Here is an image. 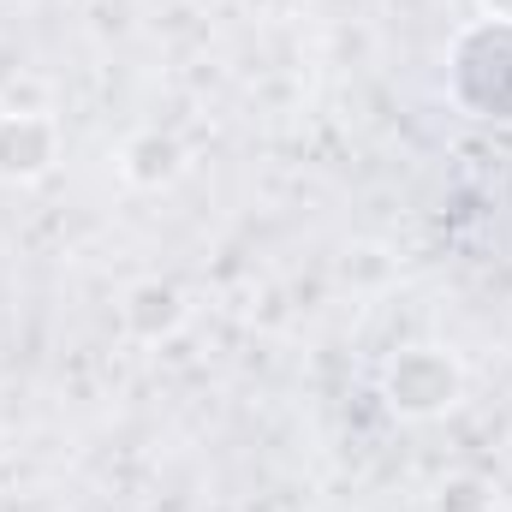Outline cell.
<instances>
[{
    "mask_svg": "<svg viewBox=\"0 0 512 512\" xmlns=\"http://www.w3.org/2000/svg\"><path fill=\"white\" fill-rule=\"evenodd\" d=\"M60 161V126L48 114H0V185H30Z\"/></svg>",
    "mask_w": 512,
    "mask_h": 512,
    "instance_id": "obj_3",
    "label": "cell"
},
{
    "mask_svg": "<svg viewBox=\"0 0 512 512\" xmlns=\"http://www.w3.org/2000/svg\"><path fill=\"white\" fill-rule=\"evenodd\" d=\"M126 328L137 340H167L179 322H185V292L179 286H167V280H137L126 292Z\"/></svg>",
    "mask_w": 512,
    "mask_h": 512,
    "instance_id": "obj_4",
    "label": "cell"
},
{
    "mask_svg": "<svg viewBox=\"0 0 512 512\" xmlns=\"http://www.w3.org/2000/svg\"><path fill=\"white\" fill-rule=\"evenodd\" d=\"M382 393L399 417H417V423H423V417H447V411L459 405V393H465V370H459L441 346H405V352L387 364Z\"/></svg>",
    "mask_w": 512,
    "mask_h": 512,
    "instance_id": "obj_2",
    "label": "cell"
},
{
    "mask_svg": "<svg viewBox=\"0 0 512 512\" xmlns=\"http://www.w3.org/2000/svg\"><path fill=\"white\" fill-rule=\"evenodd\" d=\"M453 96L477 120L512 126V24L483 18L453 42Z\"/></svg>",
    "mask_w": 512,
    "mask_h": 512,
    "instance_id": "obj_1",
    "label": "cell"
},
{
    "mask_svg": "<svg viewBox=\"0 0 512 512\" xmlns=\"http://www.w3.org/2000/svg\"><path fill=\"white\" fill-rule=\"evenodd\" d=\"M179 167H185V149L173 137H161V131H137L126 143V179L131 185H167V179H179Z\"/></svg>",
    "mask_w": 512,
    "mask_h": 512,
    "instance_id": "obj_5",
    "label": "cell"
},
{
    "mask_svg": "<svg viewBox=\"0 0 512 512\" xmlns=\"http://www.w3.org/2000/svg\"><path fill=\"white\" fill-rule=\"evenodd\" d=\"M483 6H489L495 18H507V24H512V0H483Z\"/></svg>",
    "mask_w": 512,
    "mask_h": 512,
    "instance_id": "obj_6",
    "label": "cell"
}]
</instances>
